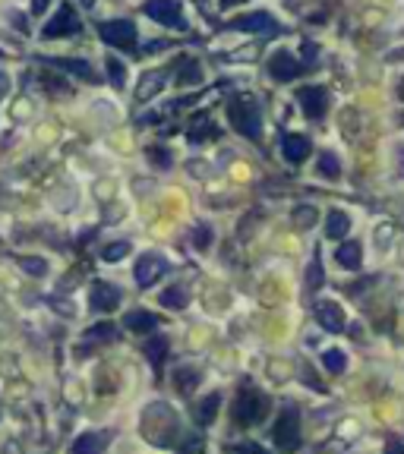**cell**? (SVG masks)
I'll return each instance as SVG.
<instances>
[{
    "instance_id": "1",
    "label": "cell",
    "mask_w": 404,
    "mask_h": 454,
    "mask_svg": "<svg viewBox=\"0 0 404 454\" xmlns=\"http://www.w3.org/2000/svg\"><path fill=\"white\" fill-rule=\"evenodd\" d=\"M180 432V420L165 401H155L145 407L143 413V435L155 445H174Z\"/></svg>"
},
{
    "instance_id": "2",
    "label": "cell",
    "mask_w": 404,
    "mask_h": 454,
    "mask_svg": "<svg viewBox=\"0 0 404 454\" xmlns=\"http://www.w3.org/2000/svg\"><path fill=\"white\" fill-rule=\"evenodd\" d=\"M265 410H269V398L262 395L259 388L253 385H240L237 398H234V407H231V417L237 420L240 426H253L265 417Z\"/></svg>"
},
{
    "instance_id": "3",
    "label": "cell",
    "mask_w": 404,
    "mask_h": 454,
    "mask_svg": "<svg viewBox=\"0 0 404 454\" xmlns=\"http://www.w3.org/2000/svg\"><path fill=\"white\" fill-rule=\"evenodd\" d=\"M228 120H231V127L237 130L240 136H247V139H259L262 136V114H259V105H256L253 98H234L231 105H228Z\"/></svg>"
},
{
    "instance_id": "4",
    "label": "cell",
    "mask_w": 404,
    "mask_h": 454,
    "mask_svg": "<svg viewBox=\"0 0 404 454\" xmlns=\"http://www.w3.org/2000/svg\"><path fill=\"white\" fill-rule=\"evenodd\" d=\"M272 439H275L278 451H297L300 448V410L294 404H287L278 413L275 426H272Z\"/></svg>"
},
{
    "instance_id": "5",
    "label": "cell",
    "mask_w": 404,
    "mask_h": 454,
    "mask_svg": "<svg viewBox=\"0 0 404 454\" xmlns=\"http://www.w3.org/2000/svg\"><path fill=\"white\" fill-rule=\"evenodd\" d=\"M98 38L111 48H136L139 35H136V25L130 19H108V23L98 25Z\"/></svg>"
},
{
    "instance_id": "6",
    "label": "cell",
    "mask_w": 404,
    "mask_h": 454,
    "mask_svg": "<svg viewBox=\"0 0 404 454\" xmlns=\"http://www.w3.org/2000/svg\"><path fill=\"white\" fill-rule=\"evenodd\" d=\"M76 32H79V16H76V10L70 7V3H60V10L48 19L41 35L45 38H67V35H76Z\"/></svg>"
},
{
    "instance_id": "7",
    "label": "cell",
    "mask_w": 404,
    "mask_h": 454,
    "mask_svg": "<svg viewBox=\"0 0 404 454\" xmlns=\"http://www.w3.org/2000/svg\"><path fill=\"white\" fill-rule=\"evenodd\" d=\"M143 10L149 19H155V23H161V25L187 29V23H183V7H180L177 0H152V3H145Z\"/></svg>"
},
{
    "instance_id": "8",
    "label": "cell",
    "mask_w": 404,
    "mask_h": 454,
    "mask_svg": "<svg viewBox=\"0 0 404 454\" xmlns=\"http://www.w3.org/2000/svg\"><path fill=\"white\" fill-rule=\"evenodd\" d=\"M165 271H168V259H165V256L145 253V256H139V262H136L133 278H136L139 287H149V284H155L158 278L165 275Z\"/></svg>"
},
{
    "instance_id": "9",
    "label": "cell",
    "mask_w": 404,
    "mask_h": 454,
    "mask_svg": "<svg viewBox=\"0 0 404 454\" xmlns=\"http://www.w3.org/2000/svg\"><path fill=\"white\" fill-rule=\"evenodd\" d=\"M297 101L310 120H322L325 111H329V95H325L322 85H303V89H297Z\"/></svg>"
},
{
    "instance_id": "10",
    "label": "cell",
    "mask_w": 404,
    "mask_h": 454,
    "mask_svg": "<svg viewBox=\"0 0 404 454\" xmlns=\"http://www.w3.org/2000/svg\"><path fill=\"white\" fill-rule=\"evenodd\" d=\"M231 29L237 32H262V35H272V32H278L281 25L275 23V16L262 13V10H256V13H243L237 16V19H231Z\"/></svg>"
},
{
    "instance_id": "11",
    "label": "cell",
    "mask_w": 404,
    "mask_h": 454,
    "mask_svg": "<svg viewBox=\"0 0 404 454\" xmlns=\"http://www.w3.org/2000/svg\"><path fill=\"white\" fill-rule=\"evenodd\" d=\"M111 439H114L111 429L83 432V435H76V442L70 445V454H101L108 445H111Z\"/></svg>"
},
{
    "instance_id": "12",
    "label": "cell",
    "mask_w": 404,
    "mask_h": 454,
    "mask_svg": "<svg viewBox=\"0 0 404 454\" xmlns=\"http://www.w3.org/2000/svg\"><path fill=\"white\" fill-rule=\"evenodd\" d=\"M89 303H92V309H98V313H114V309L120 306V291L114 287V284L101 281V284L92 287Z\"/></svg>"
},
{
    "instance_id": "13",
    "label": "cell",
    "mask_w": 404,
    "mask_h": 454,
    "mask_svg": "<svg viewBox=\"0 0 404 454\" xmlns=\"http://www.w3.org/2000/svg\"><path fill=\"white\" fill-rule=\"evenodd\" d=\"M269 73H272V79L275 82H291V79H297L300 63L287 51H275L272 54V60H269Z\"/></svg>"
},
{
    "instance_id": "14",
    "label": "cell",
    "mask_w": 404,
    "mask_h": 454,
    "mask_svg": "<svg viewBox=\"0 0 404 454\" xmlns=\"http://www.w3.org/2000/svg\"><path fill=\"white\" fill-rule=\"evenodd\" d=\"M316 319H319V325L325 328V331H341V328H345V313H341V306L332 303V300L316 303Z\"/></svg>"
},
{
    "instance_id": "15",
    "label": "cell",
    "mask_w": 404,
    "mask_h": 454,
    "mask_svg": "<svg viewBox=\"0 0 404 454\" xmlns=\"http://www.w3.org/2000/svg\"><path fill=\"white\" fill-rule=\"evenodd\" d=\"M281 152H285V158H287L291 164L307 161V155H310V139H307V136H297V133H285V136H281Z\"/></svg>"
},
{
    "instance_id": "16",
    "label": "cell",
    "mask_w": 404,
    "mask_h": 454,
    "mask_svg": "<svg viewBox=\"0 0 404 454\" xmlns=\"http://www.w3.org/2000/svg\"><path fill=\"white\" fill-rule=\"evenodd\" d=\"M123 328H127V331H136V335H149L152 328H158V316L143 313V309H133V313H127V319H123Z\"/></svg>"
},
{
    "instance_id": "17",
    "label": "cell",
    "mask_w": 404,
    "mask_h": 454,
    "mask_svg": "<svg viewBox=\"0 0 404 454\" xmlns=\"http://www.w3.org/2000/svg\"><path fill=\"white\" fill-rule=\"evenodd\" d=\"M218 404H221V395H218V391H212V395L202 398V401L196 404V410H193L196 423H199V426H209L212 420L218 417Z\"/></svg>"
},
{
    "instance_id": "18",
    "label": "cell",
    "mask_w": 404,
    "mask_h": 454,
    "mask_svg": "<svg viewBox=\"0 0 404 454\" xmlns=\"http://www.w3.org/2000/svg\"><path fill=\"white\" fill-rule=\"evenodd\" d=\"M335 259L341 268H347V271H357L360 268V243H354V240H347V243H341L335 249Z\"/></svg>"
},
{
    "instance_id": "19",
    "label": "cell",
    "mask_w": 404,
    "mask_h": 454,
    "mask_svg": "<svg viewBox=\"0 0 404 454\" xmlns=\"http://www.w3.org/2000/svg\"><path fill=\"white\" fill-rule=\"evenodd\" d=\"M158 303H161V306H168V309H183V306H190V291H187V287H183V284H174V287L161 291Z\"/></svg>"
},
{
    "instance_id": "20",
    "label": "cell",
    "mask_w": 404,
    "mask_h": 454,
    "mask_svg": "<svg viewBox=\"0 0 404 454\" xmlns=\"http://www.w3.org/2000/svg\"><path fill=\"white\" fill-rule=\"evenodd\" d=\"M51 63H54V67H60V70H67V73H73V76H83V79L95 82V70H92V63H85V60L57 57V60H51Z\"/></svg>"
},
{
    "instance_id": "21",
    "label": "cell",
    "mask_w": 404,
    "mask_h": 454,
    "mask_svg": "<svg viewBox=\"0 0 404 454\" xmlns=\"http://www.w3.org/2000/svg\"><path fill=\"white\" fill-rule=\"evenodd\" d=\"M347 231H351V218L345 211H329V218H325V234L332 240H341Z\"/></svg>"
},
{
    "instance_id": "22",
    "label": "cell",
    "mask_w": 404,
    "mask_h": 454,
    "mask_svg": "<svg viewBox=\"0 0 404 454\" xmlns=\"http://www.w3.org/2000/svg\"><path fill=\"white\" fill-rule=\"evenodd\" d=\"M145 357H149V363L158 369V366L165 363V357H168V338L152 335V341L145 344Z\"/></svg>"
},
{
    "instance_id": "23",
    "label": "cell",
    "mask_w": 404,
    "mask_h": 454,
    "mask_svg": "<svg viewBox=\"0 0 404 454\" xmlns=\"http://www.w3.org/2000/svg\"><path fill=\"white\" fill-rule=\"evenodd\" d=\"M322 366L329 369L332 375H341L347 369V357H345V350H325L322 353Z\"/></svg>"
},
{
    "instance_id": "24",
    "label": "cell",
    "mask_w": 404,
    "mask_h": 454,
    "mask_svg": "<svg viewBox=\"0 0 404 454\" xmlns=\"http://www.w3.org/2000/svg\"><path fill=\"white\" fill-rule=\"evenodd\" d=\"M196 382H199V373H196V369H177V373H174V385H177L183 395L193 391Z\"/></svg>"
},
{
    "instance_id": "25",
    "label": "cell",
    "mask_w": 404,
    "mask_h": 454,
    "mask_svg": "<svg viewBox=\"0 0 404 454\" xmlns=\"http://www.w3.org/2000/svg\"><path fill=\"white\" fill-rule=\"evenodd\" d=\"M322 284H325V275H322V262H319V256H316L307 268V291H319Z\"/></svg>"
},
{
    "instance_id": "26",
    "label": "cell",
    "mask_w": 404,
    "mask_h": 454,
    "mask_svg": "<svg viewBox=\"0 0 404 454\" xmlns=\"http://www.w3.org/2000/svg\"><path fill=\"white\" fill-rule=\"evenodd\" d=\"M105 67H108V76H111L114 85H117V89H123V82H127V67H123L117 57H108Z\"/></svg>"
},
{
    "instance_id": "27",
    "label": "cell",
    "mask_w": 404,
    "mask_h": 454,
    "mask_svg": "<svg viewBox=\"0 0 404 454\" xmlns=\"http://www.w3.org/2000/svg\"><path fill=\"white\" fill-rule=\"evenodd\" d=\"M127 253H130V243H127V240H117V243H108L105 249H101V259H105V262H117V259H123Z\"/></svg>"
},
{
    "instance_id": "28",
    "label": "cell",
    "mask_w": 404,
    "mask_h": 454,
    "mask_svg": "<svg viewBox=\"0 0 404 454\" xmlns=\"http://www.w3.org/2000/svg\"><path fill=\"white\" fill-rule=\"evenodd\" d=\"M319 174H325V177H338V174H341V161H338L332 152L319 155Z\"/></svg>"
},
{
    "instance_id": "29",
    "label": "cell",
    "mask_w": 404,
    "mask_h": 454,
    "mask_svg": "<svg viewBox=\"0 0 404 454\" xmlns=\"http://www.w3.org/2000/svg\"><path fill=\"white\" fill-rule=\"evenodd\" d=\"M202 79V73H199V63H196V60H187V63H183V67L177 70V82H199Z\"/></svg>"
},
{
    "instance_id": "30",
    "label": "cell",
    "mask_w": 404,
    "mask_h": 454,
    "mask_svg": "<svg viewBox=\"0 0 404 454\" xmlns=\"http://www.w3.org/2000/svg\"><path fill=\"white\" fill-rule=\"evenodd\" d=\"M89 338H95V341H114V338H117V328H114L111 322H101V325L89 328Z\"/></svg>"
},
{
    "instance_id": "31",
    "label": "cell",
    "mask_w": 404,
    "mask_h": 454,
    "mask_svg": "<svg viewBox=\"0 0 404 454\" xmlns=\"http://www.w3.org/2000/svg\"><path fill=\"white\" fill-rule=\"evenodd\" d=\"M193 246L196 249H209L212 246V227L209 224H199V227L193 231Z\"/></svg>"
},
{
    "instance_id": "32",
    "label": "cell",
    "mask_w": 404,
    "mask_h": 454,
    "mask_svg": "<svg viewBox=\"0 0 404 454\" xmlns=\"http://www.w3.org/2000/svg\"><path fill=\"white\" fill-rule=\"evenodd\" d=\"M19 265H23L29 275H45V271H48V262L45 259H35V256H23V259H19Z\"/></svg>"
},
{
    "instance_id": "33",
    "label": "cell",
    "mask_w": 404,
    "mask_h": 454,
    "mask_svg": "<svg viewBox=\"0 0 404 454\" xmlns=\"http://www.w3.org/2000/svg\"><path fill=\"white\" fill-rule=\"evenodd\" d=\"M313 221H316V209H313V205H303V209L294 211V224H297V227H310Z\"/></svg>"
},
{
    "instance_id": "34",
    "label": "cell",
    "mask_w": 404,
    "mask_h": 454,
    "mask_svg": "<svg viewBox=\"0 0 404 454\" xmlns=\"http://www.w3.org/2000/svg\"><path fill=\"white\" fill-rule=\"evenodd\" d=\"M161 89V73H155V76H145V82L139 85V98H149V92H158Z\"/></svg>"
},
{
    "instance_id": "35",
    "label": "cell",
    "mask_w": 404,
    "mask_h": 454,
    "mask_svg": "<svg viewBox=\"0 0 404 454\" xmlns=\"http://www.w3.org/2000/svg\"><path fill=\"white\" fill-rule=\"evenodd\" d=\"M149 161H152V164H158V167H171L168 149H161V145H152V149H149Z\"/></svg>"
},
{
    "instance_id": "36",
    "label": "cell",
    "mask_w": 404,
    "mask_h": 454,
    "mask_svg": "<svg viewBox=\"0 0 404 454\" xmlns=\"http://www.w3.org/2000/svg\"><path fill=\"white\" fill-rule=\"evenodd\" d=\"M234 454H269V451H265V448H259V445H253V442H247V445L234 448Z\"/></svg>"
},
{
    "instance_id": "37",
    "label": "cell",
    "mask_w": 404,
    "mask_h": 454,
    "mask_svg": "<svg viewBox=\"0 0 404 454\" xmlns=\"http://www.w3.org/2000/svg\"><path fill=\"white\" fill-rule=\"evenodd\" d=\"M303 54H307V63H313V60L319 57V48H316L313 41H303Z\"/></svg>"
},
{
    "instance_id": "38",
    "label": "cell",
    "mask_w": 404,
    "mask_h": 454,
    "mask_svg": "<svg viewBox=\"0 0 404 454\" xmlns=\"http://www.w3.org/2000/svg\"><path fill=\"white\" fill-rule=\"evenodd\" d=\"M385 454H404V445H401V442H389V448H385Z\"/></svg>"
},
{
    "instance_id": "39",
    "label": "cell",
    "mask_w": 404,
    "mask_h": 454,
    "mask_svg": "<svg viewBox=\"0 0 404 454\" xmlns=\"http://www.w3.org/2000/svg\"><path fill=\"white\" fill-rule=\"evenodd\" d=\"M7 454H19V448H16L13 442H10V445H7Z\"/></svg>"
},
{
    "instance_id": "40",
    "label": "cell",
    "mask_w": 404,
    "mask_h": 454,
    "mask_svg": "<svg viewBox=\"0 0 404 454\" xmlns=\"http://www.w3.org/2000/svg\"><path fill=\"white\" fill-rule=\"evenodd\" d=\"M0 417H3V407H0Z\"/></svg>"
}]
</instances>
